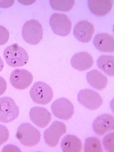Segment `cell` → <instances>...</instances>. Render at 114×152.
Here are the masks:
<instances>
[{
	"label": "cell",
	"mask_w": 114,
	"mask_h": 152,
	"mask_svg": "<svg viewBox=\"0 0 114 152\" xmlns=\"http://www.w3.org/2000/svg\"><path fill=\"white\" fill-rule=\"evenodd\" d=\"M3 56L7 64L13 67L24 66L29 60L27 51L17 44L7 47L4 51Z\"/></svg>",
	"instance_id": "6da1fadb"
},
{
	"label": "cell",
	"mask_w": 114,
	"mask_h": 152,
	"mask_svg": "<svg viewBox=\"0 0 114 152\" xmlns=\"http://www.w3.org/2000/svg\"><path fill=\"white\" fill-rule=\"evenodd\" d=\"M16 137L20 143L27 147L36 146L40 140L39 131L29 123L22 124L18 128Z\"/></svg>",
	"instance_id": "7a4b0ae2"
},
{
	"label": "cell",
	"mask_w": 114,
	"mask_h": 152,
	"mask_svg": "<svg viewBox=\"0 0 114 152\" xmlns=\"http://www.w3.org/2000/svg\"><path fill=\"white\" fill-rule=\"evenodd\" d=\"M22 34L26 42L31 45H38L43 37L42 24L35 19L29 20L23 25Z\"/></svg>",
	"instance_id": "3957f363"
},
{
	"label": "cell",
	"mask_w": 114,
	"mask_h": 152,
	"mask_svg": "<svg viewBox=\"0 0 114 152\" xmlns=\"http://www.w3.org/2000/svg\"><path fill=\"white\" fill-rule=\"evenodd\" d=\"M30 95L35 103L46 105L53 99V93L51 88L42 81L35 82L30 91Z\"/></svg>",
	"instance_id": "277c9868"
},
{
	"label": "cell",
	"mask_w": 114,
	"mask_h": 152,
	"mask_svg": "<svg viewBox=\"0 0 114 152\" xmlns=\"http://www.w3.org/2000/svg\"><path fill=\"white\" fill-rule=\"evenodd\" d=\"M20 111L12 98L5 96L0 98V122L9 123L18 117Z\"/></svg>",
	"instance_id": "5b68a950"
},
{
	"label": "cell",
	"mask_w": 114,
	"mask_h": 152,
	"mask_svg": "<svg viewBox=\"0 0 114 152\" xmlns=\"http://www.w3.org/2000/svg\"><path fill=\"white\" fill-rule=\"evenodd\" d=\"M49 23L53 32L61 37L68 35L72 29L71 20L64 14H53L51 16Z\"/></svg>",
	"instance_id": "8992f818"
},
{
	"label": "cell",
	"mask_w": 114,
	"mask_h": 152,
	"mask_svg": "<svg viewBox=\"0 0 114 152\" xmlns=\"http://www.w3.org/2000/svg\"><path fill=\"white\" fill-rule=\"evenodd\" d=\"M51 109L55 117L64 121L70 119L74 114V107L72 102L65 98H61L53 102Z\"/></svg>",
	"instance_id": "52a82bcc"
},
{
	"label": "cell",
	"mask_w": 114,
	"mask_h": 152,
	"mask_svg": "<svg viewBox=\"0 0 114 152\" xmlns=\"http://www.w3.org/2000/svg\"><path fill=\"white\" fill-rule=\"evenodd\" d=\"M78 100L86 108L92 110H97L103 103V100L99 94L89 89L79 91L78 95Z\"/></svg>",
	"instance_id": "ba28073f"
},
{
	"label": "cell",
	"mask_w": 114,
	"mask_h": 152,
	"mask_svg": "<svg viewBox=\"0 0 114 152\" xmlns=\"http://www.w3.org/2000/svg\"><path fill=\"white\" fill-rule=\"evenodd\" d=\"M66 131V128L64 123L58 121H54L44 132V138L46 144L50 147H56Z\"/></svg>",
	"instance_id": "9c48e42d"
},
{
	"label": "cell",
	"mask_w": 114,
	"mask_h": 152,
	"mask_svg": "<svg viewBox=\"0 0 114 152\" xmlns=\"http://www.w3.org/2000/svg\"><path fill=\"white\" fill-rule=\"evenodd\" d=\"M33 77L30 72L23 69H17L11 74L9 81L14 88L23 90L29 87L32 82Z\"/></svg>",
	"instance_id": "30bf717a"
},
{
	"label": "cell",
	"mask_w": 114,
	"mask_h": 152,
	"mask_svg": "<svg viewBox=\"0 0 114 152\" xmlns=\"http://www.w3.org/2000/svg\"><path fill=\"white\" fill-rule=\"evenodd\" d=\"M95 32L93 24L87 20H83L78 22L74 27V37L81 42L88 43L92 39Z\"/></svg>",
	"instance_id": "8fae6325"
},
{
	"label": "cell",
	"mask_w": 114,
	"mask_h": 152,
	"mask_svg": "<svg viewBox=\"0 0 114 152\" xmlns=\"http://www.w3.org/2000/svg\"><path fill=\"white\" fill-rule=\"evenodd\" d=\"M93 129L95 133L100 136L113 131V116L109 114H104L99 116L93 123Z\"/></svg>",
	"instance_id": "7c38bea8"
},
{
	"label": "cell",
	"mask_w": 114,
	"mask_h": 152,
	"mask_svg": "<svg viewBox=\"0 0 114 152\" xmlns=\"http://www.w3.org/2000/svg\"><path fill=\"white\" fill-rule=\"evenodd\" d=\"M29 115L31 121L40 128H45L51 121L50 112L45 107L35 106L30 110Z\"/></svg>",
	"instance_id": "4fadbf2b"
},
{
	"label": "cell",
	"mask_w": 114,
	"mask_h": 152,
	"mask_svg": "<svg viewBox=\"0 0 114 152\" xmlns=\"http://www.w3.org/2000/svg\"><path fill=\"white\" fill-rule=\"evenodd\" d=\"M92 56L86 52H81L74 55L71 59L73 67L80 71H84L90 69L93 64Z\"/></svg>",
	"instance_id": "5bb4252c"
},
{
	"label": "cell",
	"mask_w": 114,
	"mask_h": 152,
	"mask_svg": "<svg viewBox=\"0 0 114 152\" xmlns=\"http://www.w3.org/2000/svg\"><path fill=\"white\" fill-rule=\"evenodd\" d=\"M96 49L101 52L112 53L114 51V38L113 36L107 33L97 34L93 40Z\"/></svg>",
	"instance_id": "9a60e30c"
},
{
	"label": "cell",
	"mask_w": 114,
	"mask_h": 152,
	"mask_svg": "<svg viewBox=\"0 0 114 152\" xmlns=\"http://www.w3.org/2000/svg\"><path fill=\"white\" fill-rule=\"evenodd\" d=\"M86 78L89 83L97 90H102L108 84V78L98 70H93L88 72Z\"/></svg>",
	"instance_id": "2e32d148"
},
{
	"label": "cell",
	"mask_w": 114,
	"mask_h": 152,
	"mask_svg": "<svg viewBox=\"0 0 114 152\" xmlns=\"http://www.w3.org/2000/svg\"><path fill=\"white\" fill-rule=\"evenodd\" d=\"M113 1H88V5L92 13L98 16H104L110 12Z\"/></svg>",
	"instance_id": "e0dca14e"
},
{
	"label": "cell",
	"mask_w": 114,
	"mask_h": 152,
	"mask_svg": "<svg viewBox=\"0 0 114 152\" xmlns=\"http://www.w3.org/2000/svg\"><path fill=\"white\" fill-rule=\"evenodd\" d=\"M61 148L63 152H80L82 148V142L75 135H67L61 141Z\"/></svg>",
	"instance_id": "ac0fdd59"
},
{
	"label": "cell",
	"mask_w": 114,
	"mask_h": 152,
	"mask_svg": "<svg viewBox=\"0 0 114 152\" xmlns=\"http://www.w3.org/2000/svg\"><path fill=\"white\" fill-rule=\"evenodd\" d=\"M97 66L110 77L114 75V57L113 56L102 55L97 61Z\"/></svg>",
	"instance_id": "d6986e66"
},
{
	"label": "cell",
	"mask_w": 114,
	"mask_h": 152,
	"mask_svg": "<svg viewBox=\"0 0 114 152\" xmlns=\"http://www.w3.org/2000/svg\"><path fill=\"white\" fill-rule=\"evenodd\" d=\"M85 152H103L101 141L96 137H89L86 139L84 143Z\"/></svg>",
	"instance_id": "ffe728a7"
},
{
	"label": "cell",
	"mask_w": 114,
	"mask_h": 152,
	"mask_svg": "<svg viewBox=\"0 0 114 152\" xmlns=\"http://www.w3.org/2000/svg\"><path fill=\"white\" fill-rule=\"evenodd\" d=\"M75 1H50L51 7L54 10L68 12L72 9Z\"/></svg>",
	"instance_id": "44dd1931"
},
{
	"label": "cell",
	"mask_w": 114,
	"mask_h": 152,
	"mask_svg": "<svg viewBox=\"0 0 114 152\" xmlns=\"http://www.w3.org/2000/svg\"><path fill=\"white\" fill-rule=\"evenodd\" d=\"M114 132L105 135L103 140V143L105 150L108 152H114Z\"/></svg>",
	"instance_id": "7402d4cb"
},
{
	"label": "cell",
	"mask_w": 114,
	"mask_h": 152,
	"mask_svg": "<svg viewBox=\"0 0 114 152\" xmlns=\"http://www.w3.org/2000/svg\"><path fill=\"white\" fill-rule=\"evenodd\" d=\"M9 34L5 27L0 25V45H5L9 41Z\"/></svg>",
	"instance_id": "603a6c76"
},
{
	"label": "cell",
	"mask_w": 114,
	"mask_h": 152,
	"mask_svg": "<svg viewBox=\"0 0 114 152\" xmlns=\"http://www.w3.org/2000/svg\"><path fill=\"white\" fill-rule=\"evenodd\" d=\"M9 136L8 128L5 126L0 124V146L8 140Z\"/></svg>",
	"instance_id": "cb8c5ba5"
},
{
	"label": "cell",
	"mask_w": 114,
	"mask_h": 152,
	"mask_svg": "<svg viewBox=\"0 0 114 152\" xmlns=\"http://www.w3.org/2000/svg\"><path fill=\"white\" fill-rule=\"evenodd\" d=\"M7 83L4 78L0 76V96L3 94L7 89Z\"/></svg>",
	"instance_id": "d4e9b609"
},
{
	"label": "cell",
	"mask_w": 114,
	"mask_h": 152,
	"mask_svg": "<svg viewBox=\"0 0 114 152\" xmlns=\"http://www.w3.org/2000/svg\"><path fill=\"white\" fill-rule=\"evenodd\" d=\"M4 66V63L2 58L0 56V72L2 71L3 69Z\"/></svg>",
	"instance_id": "484cf974"
}]
</instances>
